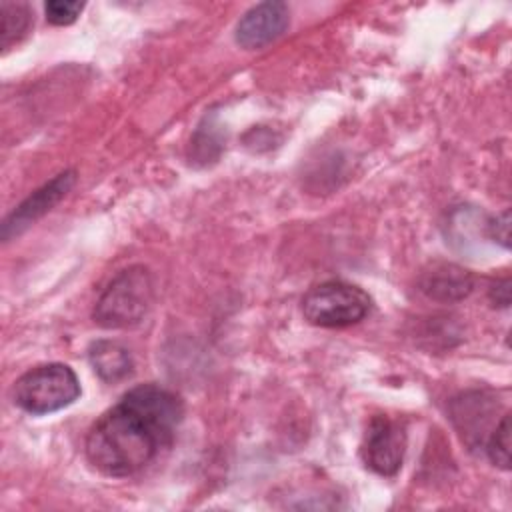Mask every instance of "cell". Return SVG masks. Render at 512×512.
Here are the masks:
<instances>
[{"label": "cell", "mask_w": 512, "mask_h": 512, "mask_svg": "<svg viewBox=\"0 0 512 512\" xmlns=\"http://www.w3.org/2000/svg\"><path fill=\"white\" fill-rule=\"evenodd\" d=\"M372 298L356 284L328 280L308 290L302 298L304 318L320 328H346L370 312Z\"/></svg>", "instance_id": "cell-4"}, {"label": "cell", "mask_w": 512, "mask_h": 512, "mask_svg": "<svg viewBox=\"0 0 512 512\" xmlns=\"http://www.w3.org/2000/svg\"><path fill=\"white\" fill-rule=\"evenodd\" d=\"M288 6L284 2H262L250 8L236 24V42L242 48H262L278 38L288 26Z\"/></svg>", "instance_id": "cell-6"}, {"label": "cell", "mask_w": 512, "mask_h": 512, "mask_svg": "<svg viewBox=\"0 0 512 512\" xmlns=\"http://www.w3.org/2000/svg\"><path fill=\"white\" fill-rule=\"evenodd\" d=\"M420 290L438 302H456L472 292L474 280L468 270L448 262H436L422 272L418 280Z\"/></svg>", "instance_id": "cell-9"}, {"label": "cell", "mask_w": 512, "mask_h": 512, "mask_svg": "<svg viewBox=\"0 0 512 512\" xmlns=\"http://www.w3.org/2000/svg\"><path fill=\"white\" fill-rule=\"evenodd\" d=\"M182 416L184 406L174 392L158 384L134 386L94 422L86 458L104 476H132L172 444Z\"/></svg>", "instance_id": "cell-1"}, {"label": "cell", "mask_w": 512, "mask_h": 512, "mask_svg": "<svg viewBox=\"0 0 512 512\" xmlns=\"http://www.w3.org/2000/svg\"><path fill=\"white\" fill-rule=\"evenodd\" d=\"M80 396V382L68 364L52 362L24 372L12 388L18 408L42 416L70 406Z\"/></svg>", "instance_id": "cell-3"}, {"label": "cell", "mask_w": 512, "mask_h": 512, "mask_svg": "<svg viewBox=\"0 0 512 512\" xmlns=\"http://www.w3.org/2000/svg\"><path fill=\"white\" fill-rule=\"evenodd\" d=\"M74 184V172H62L48 184H44L40 190H36L32 196H28L2 224V238L8 240L14 234H20L26 226H30L34 220L44 216Z\"/></svg>", "instance_id": "cell-8"}, {"label": "cell", "mask_w": 512, "mask_h": 512, "mask_svg": "<svg viewBox=\"0 0 512 512\" xmlns=\"http://www.w3.org/2000/svg\"><path fill=\"white\" fill-rule=\"evenodd\" d=\"M360 452L364 464L372 472L394 476L400 470L406 452L404 428L388 416H374L366 428Z\"/></svg>", "instance_id": "cell-5"}, {"label": "cell", "mask_w": 512, "mask_h": 512, "mask_svg": "<svg viewBox=\"0 0 512 512\" xmlns=\"http://www.w3.org/2000/svg\"><path fill=\"white\" fill-rule=\"evenodd\" d=\"M496 414V402L482 392H468L450 404V416L460 436L474 448L484 446L490 432L488 426Z\"/></svg>", "instance_id": "cell-7"}, {"label": "cell", "mask_w": 512, "mask_h": 512, "mask_svg": "<svg viewBox=\"0 0 512 512\" xmlns=\"http://www.w3.org/2000/svg\"><path fill=\"white\" fill-rule=\"evenodd\" d=\"M2 48L8 50L16 40H20L30 26V10L24 4L4 2L2 4Z\"/></svg>", "instance_id": "cell-11"}, {"label": "cell", "mask_w": 512, "mask_h": 512, "mask_svg": "<svg viewBox=\"0 0 512 512\" xmlns=\"http://www.w3.org/2000/svg\"><path fill=\"white\" fill-rule=\"evenodd\" d=\"M490 298H492L494 306H508L510 304V280L506 278V280L494 284L490 290Z\"/></svg>", "instance_id": "cell-15"}, {"label": "cell", "mask_w": 512, "mask_h": 512, "mask_svg": "<svg viewBox=\"0 0 512 512\" xmlns=\"http://www.w3.org/2000/svg\"><path fill=\"white\" fill-rule=\"evenodd\" d=\"M508 212H504L500 218H496L490 224V236L494 238V242H500L504 248H508V238H510V224H508Z\"/></svg>", "instance_id": "cell-14"}, {"label": "cell", "mask_w": 512, "mask_h": 512, "mask_svg": "<svg viewBox=\"0 0 512 512\" xmlns=\"http://www.w3.org/2000/svg\"><path fill=\"white\" fill-rule=\"evenodd\" d=\"M484 450L490 462L502 470L510 468V416H502V420L490 432Z\"/></svg>", "instance_id": "cell-12"}, {"label": "cell", "mask_w": 512, "mask_h": 512, "mask_svg": "<svg viewBox=\"0 0 512 512\" xmlns=\"http://www.w3.org/2000/svg\"><path fill=\"white\" fill-rule=\"evenodd\" d=\"M88 360L94 372L104 382H120L126 380L134 370V360L130 352L114 340H96L88 348Z\"/></svg>", "instance_id": "cell-10"}, {"label": "cell", "mask_w": 512, "mask_h": 512, "mask_svg": "<svg viewBox=\"0 0 512 512\" xmlns=\"http://www.w3.org/2000/svg\"><path fill=\"white\" fill-rule=\"evenodd\" d=\"M154 296L148 268L130 266L116 274L94 306V322L102 328H130L142 322Z\"/></svg>", "instance_id": "cell-2"}, {"label": "cell", "mask_w": 512, "mask_h": 512, "mask_svg": "<svg viewBox=\"0 0 512 512\" xmlns=\"http://www.w3.org/2000/svg\"><path fill=\"white\" fill-rule=\"evenodd\" d=\"M84 4L76 2V0H50L44 6L46 12V20L54 26H68L72 24L80 12H82Z\"/></svg>", "instance_id": "cell-13"}]
</instances>
